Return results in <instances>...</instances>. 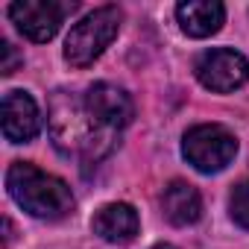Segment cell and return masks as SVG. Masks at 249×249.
<instances>
[{
    "label": "cell",
    "instance_id": "cell-1",
    "mask_svg": "<svg viewBox=\"0 0 249 249\" xmlns=\"http://www.w3.org/2000/svg\"><path fill=\"white\" fill-rule=\"evenodd\" d=\"M132 111L129 94L108 82H97L85 94L56 91L50 97V138L65 156L100 161L114 150Z\"/></svg>",
    "mask_w": 249,
    "mask_h": 249
},
{
    "label": "cell",
    "instance_id": "cell-2",
    "mask_svg": "<svg viewBox=\"0 0 249 249\" xmlns=\"http://www.w3.org/2000/svg\"><path fill=\"white\" fill-rule=\"evenodd\" d=\"M9 196L33 217L38 220H62L73 211V194L71 188L44 170H38L30 161H15L6 173Z\"/></svg>",
    "mask_w": 249,
    "mask_h": 249
},
{
    "label": "cell",
    "instance_id": "cell-3",
    "mask_svg": "<svg viewBox=\"0 0 249 249\" xmlns=\"http://www.w3.org/2000/svg\"><path fill=\"white\" fill-rule=\"evenodd\" d=\"M120 9L117 6H100L91 15H85L65 38V62L73 68H88L94 59L103 56V50L114 41L120 30Z\"/></svg>",
    "mask_w": 249,
    "mask_h": 249
},
{
    "label": "cell",
    "instance_id": "cell-4",
    "mask_svg": "<svg viewBox=\"0 0 249 249\" xmlns=\"http://www.w3.org/2000/svg\"><path fill=\"white\" fill-rule=\"evenodd\" d=\"M182 153L188 164H194L199 173H220L223 167L231 164L237 153V141L220 123H199V126L188 129L182 141Z\"/></svg>",
    "mask_w": 249,
    "mask_h": 249
},
{
    "label": "cell",
    "instance_id": "cell-5",
    "mask_svg": "<svg viewBox=\"0 0 249 249\" xmlns=\"http://www.w3.org/2000/svg\"><path fill=\"white\" fill-rule=\"evenodd\" d=\"M76 3H56V0H18L9 6V18L18 27L21 36H27L30 41H50L65 15L73 12Z\"/></svg>",
    "mask_w": 249,
    "mask_h": 249
},
{
    "label": "cell",
    "instance_id": "cell-6",
    "mask_svg": "<svg viewBox=\"0 0 249 249\" xmlns=\"http://www.w3.org/2000/svg\"><path fill=\"white\" fill-rule=\"evenodd\" d=\"M196 79L208 91L229 94L249 79V62L237 50L217 47V50H208L196 59Z\"/></svg>",
    "mask_w": 249,
    "mask_h": 249
},
{
    "label": "cell",
    "instance_id": "cell-7",
    "mask_svg": "<svg viewBox=\"0 0 249 249\" xmlns=\"http://www.w3.org/2000/svg\"><path fill=\"white\" fill-rule=\"evenodd\" d=\"M38 106L27 91H6L3 97V135L12 144H27L38 135Z\"/></svg>",
    "mask_w": 249,
    "mask_h": 249
},
{
    "label": "cell",
    "instance_id": "cell-8",
    "mask_svg": "<svg viewBox=\"0 0 249 249\" xmlns=\"http://www.w3.org/2000/svg\"><path fill=\"white\" fill-rule=\"evenodd\" d=\"M138 226H141L138 223V211L129 202H108L91 220L94 234H100L106 243H114V246L132 243L135 234H138Z\"/></svg>",
    "mask_w": 249,
    "mask_h": 249
},
{
    "label": "cell",
    "instance_id": "cell-9",
    "mask_svg": "<svg viewBox=\"0 0 249 249\" xmlns=\"http://www.w3.org/2000/svg\"><path fill=\"white\" fill-rule=\"evenodd\" d=\"M176 18L182 33H188L191 38H208L223 27L226 9L217 0H188L176 6Z\"/></svg>",
    "mask_w": 249,
    "mask_h": 249
},
{
    "label": "cell",
    "instance_id": "cell-10",
    "mask_svg": "<svg viewBox=\"0 0 249 249\" xmlns=\"http://www.w3.org/2000/svg\"><path fill=\"white\" fill-rule=\"evenodd\" d=\"M161 208H164V217L173 223V226H191L199 220L202 214V196L199 191L191 185V182H170L164 188V196H161Z\"/></svg>",
    "mask_w": 249,
    "mask_h": 249
},
{
    "label": "cell",
    "instance_id": "cell-11",
    "mask_svg": "<svg viewBox=\"0 0 249 249\" xmlns=\"http://www.w3.org/2000/svg\"><path fill=\"white\" fill-rule=\"evenodd\" d=\"M229 214L240 229H249V182H240L229 196Z\"/></svg>",
    "mask_w": 249,
    "mask_h": 249
},
{
    "label": "cell",
    "instance_id": "cell-12",
    "mask_svg": "<svg viewBox=\"0 0 249 249\" xmlns=\"http://www.w3.org/2000/svg\"><path fill=\"white\" fill-rule=\"evenodd\" d=\"M0 53H3V65H0V73H3V76L15 73V71H18V65L24 62V59H21V53L15 50V44H9V41H0Z\"/></svg>",
    "mask_w": 249,
    "mask_h": 249
},
{
    "label": "cell",
    "instance_id": "cell-13",
    "mask_svg": "<svg viewBox=\"0 0 249 249\" xmlns=\"http://www.w3.org/2000/svg\"><path fill=\"white\" fill-rule=\"evenodd\" d=\"M150 249H176V246H170V243H156V246H150Z\"/></svg>",
    "mask_w": 249,
    "mask_h": 249
}]
</instances>
